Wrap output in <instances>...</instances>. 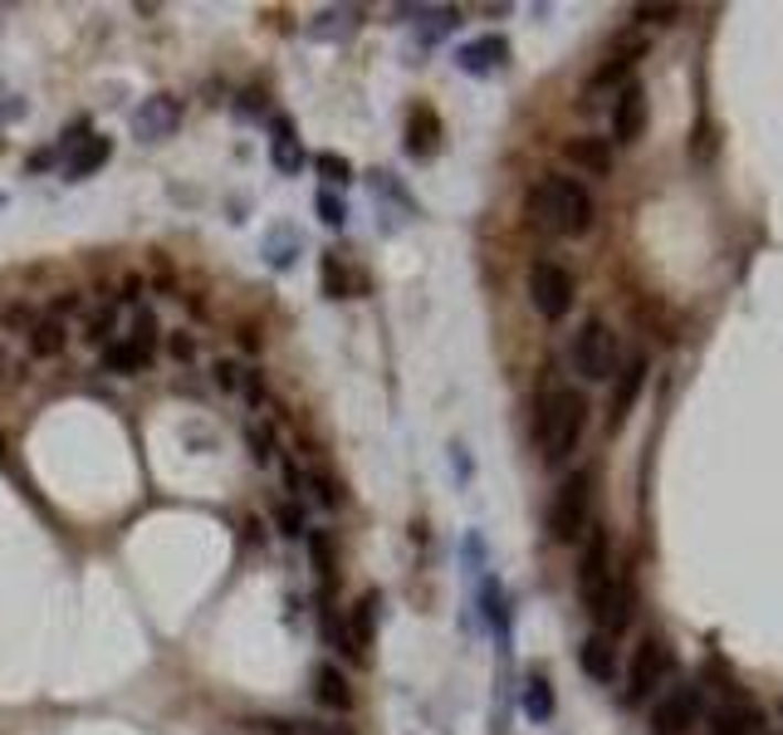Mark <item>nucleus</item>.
I'll return each mask as SVG.
<instances>
[{"label": "nucleus", "instance_id": "obj_1", "mask_svg": "<svg viewBox=\"0 0 783 735\" xmlns=\"http://www.w3.org/2000/svg\"><path fill=\"white\" fill-rule=\"evenodd\" d=\"M529 217H535L539 225H549L553 235L578 241V235L593 231L597 201H593V191H588L583 182H573V177H543V182L529 191Z\"/></svg>", "mask_w": 783, "mask_h": 735}, {"label": "nucleus", "instance_id": "obj_2", "mask_svg": "<svg viewBox=\"0 0 783 735\" xmlns=\"http://www.w3.org/2000/svg\"><path fill=\"white\" fill-rule=\"evenodd\" d=\"M588 427V398L578 388H553L549 398L539 407V451L549 466H559V461L573 456L578 437H583Z\"/></svg>", "mask_w": 783, "mask_h": 735}, {"label": "nucleus", "instance_id": "obj_3", "mask_svg": "<svg viewBox=\"0 0 783 735\" xmlns=\"http://www.w3.org/2000/svg\"><path fill=\"white\" fill-rule=\"evenodd\" d=\"M588 501H593V476H588V471H573L549 505V539L573 545V539L588 529Z\"/></svg>", "mask_w": 783, "mask_h": 735}, {"label": "nucleus", "instance_id": "obj_4", "mask_svg": "<svg viewBox=\"0 0 783 735\" xmlns=\"http://www.w3.org/2000/svg\"><path fill=\"white\" fill-rule=\"evenodd\" d=\"M573 368L588 382H607L617 372V334L603 319H588L573 338Z\"/></svg>", "mask_w": 783, "mask_h": 735}, {"label": "nucleus", "instance_id": "obj_5", "mask_svg": "<svg viewBox=\"0 0 783 735\" xmlns=\"http://www.w3.org/2000/svg\"><path fill=\"white\" fill-rule=\"evenodd\" d=\"M529 300H535L543 319H563L573 309V275L563 265H553V260H539L529 270Z\"/></svg>", "mask_w": 783, "mask_h": 735}, {"label": "nucleus", "instance_id": "obj_6", "mask_svg": "<svg viewBox=\"0 0 783 735\" xmlns=\"http://www.w3.org/2000/svg\"><path fill=\"white\" fill-rule=\"evenodd\" d=\"M696 716H700V686L680 682V686H671V692L656 701L652 731L656 735H686L690 726H696Z\"/></svg>", "mask_w": 783, "mask_h": 735}, {"label": "nucleus", "instance_id": "obj_7", "mask_svg": "<svg viewBox=\"0 0 783 735\" xmlns=\"http://www.w3.org/2000/svg\"><path fill=\"white\" fill-rule=\"evenodd\" d=\"M607 588H612L607 535H603V529H593V535H588V549H583V564H578V594H583V603L597 613V603H603Z\"/></svg>", "mask_w": 783, "mask_h": 735}, {"label": "nucleus", "instance_id": "obj_8", "mask_svg": "<svg viewBox=\"0 0 783 735\" xmlns=\"http://www.w3.org/2000/svg\"><path fill=\"white\" fill-rule=\"evenodd\" d=\"M177 128H181V104L172 94H152L133 108V133H138L142 143H162V138H172Z\"/></svg>", "mask_w": 783, "mask_h": 735}, {"label": "nucleus", "instance_id": "obj_9", "mask_svg": "<svg viewBox=\"0 0 783 735\" xmlns=\"http://www.w3.org/2000/svg\"><path fill=\"white\" fill-rule=\"evenodd\" d=\"M666 672H671V652L662 648L656 638H646L637 648V658H632V686H627V701H646L656 692V686L666 682Z\"/></svg>", "mask_w": 783, "mask_h": 735}, {"label": "nucleus", "instance_id": "obj_10", "mask_svg": "<svg viewBox=\"0 0 783 735\" xmlns=\"http://www.w3.org/2000/svg\"><path fill=\"white\" fill-rule=\"evenodd\" d=\"M764 731V711L749 696H730L710 711V735H759Z\"/></svg>", "mask_w": 783, "mask_h": 735}, {"label": "nucleus", "instance_id": "obj_11", "mask_svg": "<svg viewBox=\"0 0 783 735\" xmlns=\"http://www.w3.org/2000/svg\"><path fill=\"white\" fill-rule=\"evenodd\" d=\"M646 133V88L627 84L617 94V108H612V143H642Z\"/></svg>", "mask_w": 783, "mask_h": 735}, {"label": "nucleus", "instance_id": "obj_12", "mask_svg": "<svg viewBox=\"0 0 783 735\" xmlns=\"http://www.w3.org/2000/svg\"><path fill=\"white\" fill-rule=\"evenodd\" d=\"M378 608H382L378 594H362L353 603V613H348V652H353L358 662L368 658V648L378 642Z\"/></svg>", "mask_w": 783, "mask_h": 735}, {"label": "nucleus", "instance_id": "obj_13", "mask_svg": "<svg viewBox=\"0 0 783 735\" xmlns=\"http://www.w3.org/2000/svg\"><path fill=\"white\" fill-rule=\"evenodd\" d=\"M597 623H603V632H622L637 618V594H632L627 579H612V588L603 594V603H597Z\"/></svg>", "mask_w": 783, "mask_h": 735}, {"label": "nucleus", "instance_id": "obj_14", "mask_svg": "<svg viewBox=\"0 0 783 735\" xmlns=\"http://www.w3.org/2000/svg\"><path fill=\"white\" fill-rule=\"evenodd\" d=\"M505 60H509L505 35H480V40H470V44H461V50H456V64L465 74H490Z\"/></svg>", "mask_w": 783, "mask_h": 735}, {"label": "nucleus", "instance_id": "obj_15", "mask_svg": "<svg viewBox=\"0 0 783 735\" xmlns=\"http://www.w3.org/2000/svg\"><path fill=\"white\" fill-rule=\"evenodd\" d=\"M563 157H569L573 167H583V172H593V177H607L612 172V143L607 138H569L563 143Z\"/></svg>", "mask_w": 783, "mask_h": 735}, {"label": "nucleus", "instance_id": "obj_16", "mask_svg": "<svg viewBox=\"0 0 783 735\" xmlns=\"http://www.w3.org/2000/svg\"><path fill=\"white\" fill-rule=\"evenodd\" d=\"M314 696H319V706H328V711H348V706H353V686H348V676L338 672L334 662L314 666Z\"/></svg>", "mask_w": 783, "mask_h": 735}, {"label": "nucleus", "instance_id": "obj_17", "mask_svg": "<svg viewBox=\"0 0 783 735\" xmlns=\"http://www.w3.org/2000/svg\"><path fill=\"white\" fill-rule=\"evenodd\" d=\"M108 157H113V143L108 138H84L70 157H64V177H70V182H84V177L98 172Z\"/></svg>", "mask_w": 783, "mask_h": 735}, {"label": "nucleus", "instance_id": "obj_18", "mask_svg": "<svg viewBox=\"0 0 783 735\" xmlns=\"http://www.w3.org/2000/svg\"><path fill=\"white\" fill-rule=\"evenodd\" d=\"M269 162H275L279 172H299L304 147H299V138H294L289 118H269Z\"/></svg>", "mask_w": 783, "mask_h": 735}, {"label": "nucleus", "instance_id": "obj_19", "mask_svg": "<svg viewBox=\"0 0 783 735\" xmlns=\"http://www.w3.org/2000/svg\"><path fill=\"white\" fill-rule=\"evenodd\" d=\"M642 382H646V358H632L627 372H622V382H617V392H612V412H607V427H612V432H617L622 417L632 412V402H637Z\"/></svg>", "mask_w": 783, "mask_h": 735}, {"label": "nucleus", "instance_id": "obj_20", "mask_svg": "<svg viewBox=\"0 0 783 735\" xmlns=\"http://www.w3.org/2000/svg\"><path fill=\"white\" fill-rule=\"evenodd\" d=\"M578 666H583L593 682H612V676H617V658H612V642L603 638V632L578 648Z\"/></svg>", "mask_w": 783, "mask_h": 735}, {"label": "nucleus", "instance_id": "obj_21", "mask_svg": "<svg viewBox=\"0 0 783 735\" xmlns=\"http://www.w3.org/2000/svg\"><path fill=\"white\" fill-rule=\"evenodd\" d=\"M64 319L60 314H44V319H35V329H30V354L35 358H60L64 354Z\"/></svg>", "mask_w": 783, "mask_h": 735}, {"label": "nucleus", "instance_id": "obj_22", "mask_svg": "<svg viewBox=\"0 0 783 735\" xmlns=\"http://www.w3.org/2000/svg\"><path fill=\"white\" fill-rule=\"evenodd\" d=\"M309 559H314V579H319V594L328 598L334 588V539L324 529H309Z\"/></svg>", "mask_w": 783, "mask_h": 735}, {"label": "nucleus", "instance_id": "obj_23", "mask_svg": "<svg viewBox=\"0 0 783 735\" xmlns=\"http://www.w3.org/2000/svg\"><path fill=\"white\" fill-rule=\"evenodd\" d=\"M436 147V113L431 108H416L412 113V138H406V153L412 157H426Z\"/></svg>", "mask_w": 783, "mask_h": 735}, {"label": "nucleus", "instance_id": "obj_24", "mask_svg": "<svg viewBox=\"0 0 783 735\" xmlns=\"http://www.w3.org/2000/svg\"><path fill=\"white\" fill-rule=\"evenodd\" d=\"M525 711H529V721H549V716H553V686L543 682V676H529V686H525Z\"/></svg>", "mask_w": 783, "mask_h": 735}, {"label": "nucleus", "instance_id": "obj_25", "mask_svg": "<svg viewBox=\"0 0 783 735\" xmlns=\"http://www.w3.org/2000/svg\"><path fill=\"white\" fill-rule=\"evenodd\" d=\"M104 364H108L113 372H138V368L147 364V354L128 338V344H108V348H104Z\"/></svg>", "mask_w": 783, "mask_h": 735}, {"label": "nucleus", "instance_id": "obj_26", "mask_svg": "<svg viewBox=\"0 0 783 735\" xmlns=\"http://www.w3.org/2000/svg\"><path fill=\"white\" fill-rule=\"evenodd\" d=\"M294 251H299V235H294L289 225H279V231H269V265H275V270H289Z\"/></svg>", "mask_w": 783, "mask_h": 735}, {"label": "nucleus", "instance_id": "obj_27", "mask_svg": "<svg viewBox=\"0 0 783 735\" xmlns=\"http://www.w3.org/2000/svg\"><path fill=\"white\" fill-rule=\"evenodd\" d=\"M319 172H324L328 187H348V182H353V167H348V157H338V153H319Z\"/></svg>", "mask_w": 783, "mask_h": 735}, {"label": "nucleus", "instance_id": "obj_28", "mask_svg": "<svg viewBox=\"0 0 783 735\" xmlns=\"http://www.w3.org/2000/svg\"><path fill=\"white\" fill-rule=\"evenodd\" d=\"M314 207H319V221L324 225H338V231L348 225V207H343V197H334V191H319V201H314Z\"/></svg>", "mask_w": 783, "mask_h": 735}, {"label": "nucleus", "instance_id": "obj_29", "mask_svg": "<svg viewBox=\"0 0 783 735\" xmlns=\"http://www.w3.org/2000/svg\"><path fill=\"white\" fill-rule=\"evenodd\" d=\"M245 441H250V456H255V461H269V456H275V437H269L265 422H250V427H245Z\"/></svg>", "mask_w": 783, "mask_h": 735}, {"label": "nucleus", "instance_id": "obj_30", "mask_svg": "<svg viewBox=\"0 0 783 735\" xmlns=\"http://www.w3.org/2000/svg\"><path fill=\"white\" fill-rule=\"evenodd\" d=\"M275 525H279V535H289V539H299V535H309V529H304V511L299 505H275Z\"/></svg>", "mask_w": 783, "mask_h": 735}, {"label": "nucleus", "instance_id": "obj_31", "mask_svg": "<svg viewBox=\"0 0 783 735\" xmlns=\"http://www.w3.org/2000/svg\"><path fill=\"white\" fill-rule=\"evenodd\" d=\"M676 15H680L676 6H637V20H646V25H671Z\"/></svg>", "mask_w": 783, "mask_h": 735}, {"label": "nucleus", "instance_id": "obj_32", "mask_svg": "<svg viewBox=\"0 0 783 735\" xmlns=\"http://www.w3.org/2000/svg\"><path fill=\"white\" fill-rule=\"evenodd\" d=\"M6 324H10V329H35V314H30L25 304H10V309H6Z\"/></svg>", "mask_w": 783, "mask_h": 735}, {"label": "nucleus", "instance_id": "obj_33", "mask_svg": "<svg viewBox=\"0 0 783 735\" xmlns=\"http://www.w3.org/2000/svg\"><path fill=\"white\" fill-rule=\"evenodd\" d=\"M324 285H328V294H334V300H338V294H343V270L334 265V255L324 260Z\"/></svg>", "mask_w": 783, "mask_h": 735}, {"label": "nucleus", "instance_id": "obj_34", "mask_svg": "<svg viewBox=\"0 0 783 735\" xmlns=\"http://www.w3.org/2000/svg\"><path fill=\"white\" fill-rule=\"evenodd\" d=\"M309 481H314V491H319V505H338V491H334V481H328L324 471H314Z\"/></svg>", "mask_w": 783, "mask_h": 735}, {"label": "nucleus", "instance_id": "obj_35", "mask_svg": "<svg viewBox=\"0 0 783 735\" xmlns=\"http://www.w3.org/2000/svg\"><path fill=\"white\" fill-rule=\"evenodd\" d=\"M710 123H696V153H690V157H696V162H700V157H710L715 153V143H710Z\"/></svg>", "mask_w": 783, "mask_h": 735}, {"label": "nucleus", "instance_id": "obj_36", "mask_svg": "<svg viewBox=\"0 0 783 735\" xmlns=\"http://www.w3.org/2000/svg\"><path fill=\"white\" fill-rule=\"evenodd\" d=\"M235 378H241V372H235V364H215V382H221L225 392L235 388Z\"/></svg>", "mask_w": 783, "mask_h": 735}, {"label": "nucleus", "instance_id": "obj_37", "mask_svg": "<svg viewBox=\"0 0 783 735\" xmlns=\"http://www.w3.org/2000/svg\"><path fill=\"white\" fill-rule=\"evenodd\" d=\"M172 354H177V358H191V354H197V344H191V338H181V334H177V338H172Z\"/></svg>", "mask_w": 783, "mask_h": 735}, {"label": "nucleus", "instance_id": "obj_38", "mask_svg": "<svg viewBox=\"0 0 783 735\" xmlns=\"http://www.w3.org/2000/svg\"><path fill=\"white\" fill-rule=\"evenodd\" d=\"M0 378H6V354H0Z\"/></svg>", "mask_w": 783, "mask_h": 735}, {"label": "nucleus", "instance_id": "obj_39", "mask_svg": "<svg viewBox=\"0 0 783 735\" xmlns=\"http://www.w3.org/2000/svg\"><path fill=\"white\" fill-rule=\"evenodd\" d=\"M0 456H6V441H0Z\"/></svg>", "mask_w": 783, "mask_h": 735}, {"label": "nucleus", "instance_id": "obj_40", "mask_svg": "<svg viewBox=\"0 0 783 735\" xmlns=\"http://www.w3.org/2000/svg\"><path fill=\"white\" fill-rule=\"evenodd\" d=\"M0 207H6V197H0Z\"/></svg>", "mask_w": 783, "mask_h": 735}, {"label": "nucleus", "instance_id": "obj_41", "mask_svg": "<svg viewBox=\"0 0 783 735\" xmlns=\"http://www.w3.org/2000/svg\"><path fill=\"white\" fill-rule=\"evenodd\" d=\"M343 735H348V731H343Z\"/></svg>", "mask_w": 783, "mask_h": 735}]
</instances>
